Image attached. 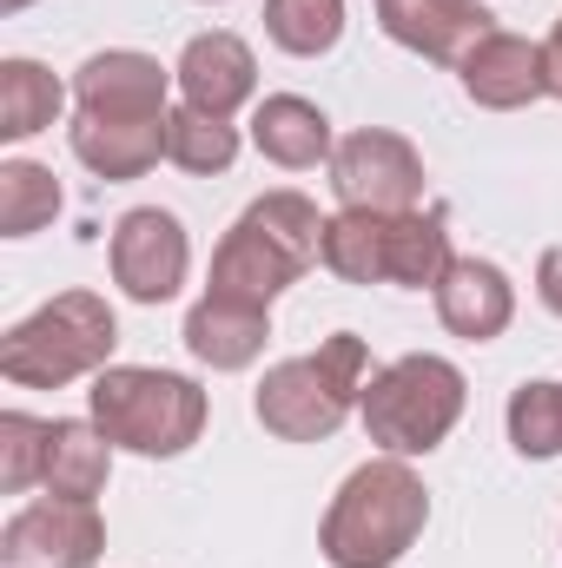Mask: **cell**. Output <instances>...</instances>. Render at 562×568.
Here are the masks:
<instances>
[{"label": "cell", "mask_w": 562, "mask_h": 568, "mask_svg": "<svg viewBox=\"0 0 562 568\" xmlns=\"http://www.w3.org/2000/svg\"><path fill=\"white\" fill-rule=\"evenodd\" d=\"M311 265H324V219H318V205L304 192H265L219 239L205 297H232V304L272 311V297L284 284H298Z\"/></svg>", "instance_id": "obj_1"}, {"label": "cell", "mask_w": 562, "mask_h": 568, "mask_svg": "<svg viewBox=\"0 0 562 568\" xmlns=\"http://www.w3.org/2000/svg\"><path fill=\"white\" fill-rule=\"evenodd\" d=\"M423 523H430V489L411 469V456H371L331 496L318 549L331 568H391L418 549Z\"/></svg>", "instance_id": "obj_2"}, {"label": "cell", "mask_w": 562, "mask_h": 568, "mask_svg": "<svg viewBox=\"0 0 562 568\" xmlns=\"http://www.w3.org/2000/svg\"><path fill=\"white\" fill-rule=\"evenodd\" d=\"M364 384H371V351L358 331H331L318 351L304 357H284L265 371L252 410L259 424L272 429L279 443H324L338 436L344 417L364 404Z\"/></svg>", "instance_id": "obj_3"}, {"label": "cell", "mask_w": 562, "mask_h": 568, "mask_svg": "<svg viewBox=\"0 0 562 568\" xmlns=\"http://www.w3.org/2000/svg\"><path fill=\"white\" fill-rule=\"evenodd\" d=\"M113 344H120L113 304L100 291H60L0 337V377L20 390H60L73 377H100Z\"/></svg>", "instance_id": "obj_4"}, {"label": "cell", "mask_w": 562, "mask_h": 568, "mask_svg": "<svg viewBox=\"0 0 562 568\" xmlns=\"http://www.w3.org/2000/svg\"><path fill=\"white\" fill-rule=\"evenodd\" d=\"M87 404H93V424L113 436V449H133V456H185L205 429V390L152 364H107Z\"/></svg>", "instance_id": "obj_5"}, {"label": "cell", "mask_w": 562, "mask_h": 568, "mask_svg": "<svg viewBox=\"0 0 562 568\" xmlns=\"http://www.w3.org/2000/svg\"><path fill=\"white\" fill-rule=\"evenodd\" d=\"M463 404H470L463 371L450 357H436V351H411V357L371 371L358 417H364V436L384 456H430L456 429Z\"/></svg>", "instance_id": "obj_6"}, {"label": "cell", "mask_w": 562, "mask_h": 568, "mask_svg": "<svg viewBox=\"0 0 562 568\" xmlns=\"http://www.w3.org/2000/svg\"><path fill=\"white\" fill-rule=\"evenodd\" d=\"M331 192L344 212H418L423 205V159L391 126L344 133L331 152Z\"/></svg>", "instance_id": "obj_7"}, {"label": "cell", "mask_w": 562, "mask_h": 568, "mask_svg": "<svg viewBox=\"0 0 562 568\" xmlns=\"http://www.w3.org/2000/svg\"><path fill=\"white\" fill-rule=\"evenodd\" d=\"M107 549V523L93 503L40 496L0 529V568H93Z\"/></svg>", "instance_id": "obj_8"}, {"label": "cell", "mask_w": 562, "mask_h": 568, "mask_svg": "<svg viewBox=\"0 0 562 568\" xmlns=\"http://www.w3.org/2000/svg\"><path fill=\"white\" fill-rule=\"evenodd\" d=\"M185 272H192V245L165 205H133L113 225V284L133 304H165L185 284Z\"/></svg>", "instance_id": "obj_9"}, {"label": "cell", "mask_w": 562, "mask_h": 568, "mask_svg": "<svg viewBox=\"0 0 562 568\" xmlns=\"http://www.w3.org/2000/svg\"><path fill=\"white\" fill-rule=\"evenodd\" d=\"M378 27L436 67H463L496 33V13L476 0H378Z\"/></svg>", "instance_id": "obj_10"}, {"label": "cell", "mask_w": 562, "mask_h": 568, "mask_svg": "<svg viewBox=\"0 0 562 568\" xmlns=\"http://www.w3.org/2000/svg\"><path fill=\"white\" fill-rule=\"evenodd\" d=\"M165 67L140 47H107L73 73V106L93 120H165Z\"/></svg>", "instance_id": "obj_11"}, {"label": "cell", "mask_w": 562, "mask_h": 568, "mask_svg": "<svg viewBox=\"0 0 562 568\" xmlns=\"http://www.w3.org/2000/svg\"><path fill=\"white\" fill-rule=\"evenodd\" d=\"M172 80H179L185 106L232 120V113L259 93V60H252V47H245L239 33L212 27V33H192V40H185V53H179Z\"/></svg>", "instance_id": "obj_12"}, {"label": "cell", "mask_w": 562, "mask_h": 568, "mask_svg": "<svg viewBox=\"0 0 562 568\" xmlns=\"http://www.w3.org/2000/svg\"><path fill=\"white\" fill-rule=\"evenodd\" d=\"M456 80H463V93H470L476 106H490V113H516V106H530V100L550 93L543 47L523 40V33H503V27L456 67Z\"/></svg>", "instance_id": "obj_13"}, {"label": "cell", "mask_w": 562, "mask_h": 568, "mask_svg": "<svg viewBox=\"0 0 562 568\" xmlns=\"http://www.w3.org/2000/svg\"><path fill=\"white\" fill-rule=\"evenodd\" d=\"M436 317H443V331H456L470 344H490V337L510 331L516 291L490 258H450V272L436 278Z\"/></svg>", "instance_id": "obj_14"}, {"label": "cell", "mask_w": 562, "mask_h": 568, "mask_svg": "<svg viewBox=\"0 0 562 568\" xmlns=\"http://www.w3.org/2000/svg\"><path fill=\"white\" fill-rule=\"evenodd\" d=\"M165 120H172V113H165ZM165 120H93V113H73L67 145H73V159H80L93 179L120 185V179H145V172L165 159Z\"/></svg>", "instance_id": "obj_15"}, {"label": "cell", "mask_w": 562, "mask_h": 568, "mask_svg": "<svg viewBox=\"0 0 562 568\" xmlns=\"http://www.w3.org/2000/svg\"><path fill=\"white\" fill-rule=\"evenodd\" d=\"M265 337H272V311H252L232 297H199L185 311V351L205 371H252L265 357Z\"/></svg>", "instance_id": "obj_16"}, {"label": "cell", "mask_w": 562, "mask_h": 568, "mask_svg": "<svg viewBox=\"0 0 562 568\" xmlns=\"http://www.w3.org/2000/svg\"><path fill=\"white\" fill-rule=\"evenodd\" d=\"M252 145L284 165V172H311V165H331V120H324V106H311L304 93H265L259 100V113H252Z\"/></svg>", "instance_id": "obj_17"}, {"label": "cell", "mask_w": 562, "mask_h": 568, "mask_svg": "<svg viewBox=\"0 0 562 568\" xmlns=\"http://www.w3.org/2000/svg\"><path fill=\"white\" fill-rule=\"evenodd\" d=\"M113 476V436L100 424H80V417H53L47 436V496H67V503H93Z\"/></svg>", "instance_id": "obj_18"}, {"label": "cell", "mask_w": 562, "mask_h": 568, "mask_svg": "<svg viewBox=\"0 0 562 568\" xmlns=\"http://www.w3.org/2000/svg\"><path fill=\"white\" fill-rule=\"evenodd\" d=\"M450 272V212L443 205H418V212H391V239H384V284L404 291H436Z\"/></svg>", "instance_id": "obj_19"}, {"label": "cell", "mask_w": 562, "mask_h": 568, "mask_svg": "<svg viewBox=\"0 0 562 568\" xmlns=\"http://www.w3.org/2000/svg\"><path fill=\"white\" fill-rule=\"evenodd\" d=\"M67 87L40 60H7L0 67V140H33L60 120Z\"/></svg>", "instance_id": "obj_20"}, {"label": "cell", "mask_w": 562, "mask_h": 568, "mask_svg": "<svg viewBox=\"0 0 562 568\" xmlns=\"http://www.w3.org/2000/svg\"><path fill=\"white\" fill-rule=\"evenodd\" d=\"M391 212H338L324 219V272L344 284H384Z\"/></svg>", "instance_id": "obj_21"}, {"label": "cell", "mask_w": 562, "mask_h": 568, "mask_svg": "<svg viewBox=\"0 0 562 568\" xmlns=\"http://www.w3.org/2000/svg\"><path fill=\"white\" fill-rule=\"evenodd\" d=\"M165 159H172L179 172H199V179L232 172V159H239V126L219 120V113H199V106H172V120H165Z\"/></svg>", "instance_id": "obj_22"}, {"label": "cell", "mask_w": 562, "mask_h": 568, "mask_svg": "<svg viewBox=\"0 0 562 568\" xmlns=\"http://www.w3.org/2000/svg\"><path fill=\"white\" fill-rule=\"evenodd\" d=\"M265 40L291 60H318L344 40V0H265Z\"/></svg>", "instance_id": "obj_23"}, {"label": "cell", "mask_w": 562, "mask_h": 568, "mask_svg": "<svg viewBox=\"0 0 562 568\" xmlns=\"http://www.w3.org/2000/svg\"><path fill=\"white\" fill-rule=\"evenodd\" d=\"M53 212H60L53 172L33 165V159H7L0 165V232L7 239H33L40 225H53Z\"/></svg>", "instance_id": "obj_24"}, {"label": "cell", "mask_w": 562, "mask_h": 568, "mask_svg": "<svg viewBox=\"0 0 562 568\" xmlns=\"http://www.w3.org/2000/svg\"><path fill=\"white\" fill-rule=\"evenodd\" d=\"M510 443L530 463L562 456V384H550V377L516 384V397H510Z\"/></svg>", "instance_id": "obj_25"}, {"label": "cell", "mask_w": 562, "mask_h": 568, "mask_svg": "<svg viewBox=\"0 0 562 568\" xmlns=\"http://www.w3.org/2000/svg\"><path fill=\"white\" fill-rule=\"evenodd\" d=\"M47 436H53V424H40L27 410H7L0 417V489L7 496L47 483Z\"/></svg>", "instance_id": "obj_26"}, {"label": "cell", "mask_w": 562, "mask_h": 568, "mask_svg": "<svg viewBox=\"0 0 562 568\" xmlns=\"http://www.w3.org/2000/svg\"><path fill=\"white\" fill-rule=\"evenodd\" d=\"M536 297H543V311L562 317V245H550V252L536 258Z\"/></svg>", "instance_id": "obj_27"}, {"label": "cell", "mask_w": 562, "mask_h": 568, "mask_svg": "<svg viewBox=\"0 0 562 568\" xmlns=\"http://www.w3.org/2000/svg\"><path fill=\"white\" fill-rule=\"evenodd\" d=\"M543 73H550V93L562 100V20L550 27V40H543Z\"/></svg>", "instance_id": "obj_28"}, {"label": "cell", "mask_w": 562, "mask_h": 568, "mask_svg": "<svg viewBox=\"0 0 562 568\" xmlns=\"http://www.w3.org/2000/svg\"><path fill=\"white\" fill-rule=\"evenodd\" d=\"M0 7H7V13H20V7H33V0H0Z\"/></svg>", "instance_id": "obj_29"}, {"label": "cell", "mask_w": 562, "mask_h": 568, "mask_svg": "<svg viewBox=\"0 0 562 568\" xmlns=\"http://www.w3.org/2000/svg\"><path fill=\"white\" fill-rule=\"evenodd\" d=\"M205 7H212V0H205Z\"/></svg>", "instance_id": "obj_30"}]
</instances>
